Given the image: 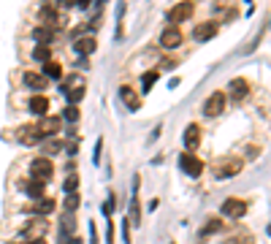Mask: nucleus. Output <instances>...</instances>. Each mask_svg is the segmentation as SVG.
I'll return each mask as SVG.
<instances>
[{
	"label": "nucleus",
	"instance_id": "obj_1",
	"mask_svg": "<svg viewBox=\"0 0 271 244\" xmlns=\"http://www.w3.org/2000/svg\"><path fill=\"white\" fill-rule=\"evenodd\" d=\"M241 168H244V160L236 155H225L212 166V174H215V179H233L236 174H241Z\"/></svg>",
	"mask_w": 271,
	"mask_h": 244
},
{
	"label": "nucleus",
	"instance_id": "obj_2",
	"mask_svg": "<svg viewBox=\"0 0 271 244\" xmlns=\"http://www.w3.org/2000/svg\"><path fill=\"white\" fill-rule=\"evenodd\" d=\"M30 177H33V182L46 184L52 177H54V166H52V160L49 158H36L30 163Z\"/></svg>",
	"mask_w": 271,
	"mask_h": 244
},
{
	"label": "nucleus",
	"instance_id": "obj_3",
	"mask_svg": "<svg viewBox=\"0 0 271 244\" xmlns=\"http://www.w3.org/2000/svg\"><path fill=\"white\" fill-rule=\"evenodd\" d=\"M60 90L68 95V103H71V106H76V103L84 98V79L82 76H68L65 84H60Z\"/></svg>",
	"mask_w": 271,
	"mask_h": 244
},
{
	"label": "nucleus",
	"instance_id": "obj_4",
	"mask_svg": "<svg viewBox=\"0 0 271 244\" xmlns=\"http://www.w3.org/2000/svg\"><path fill=\"white\" fill-rule=\"evenodd\" d=\"M46 228H49V225H46L44 220H27V223L19 228L16 239H19V242H33V239H41V236L46 234Z\"/></svg>",
	"mask_w": 271,
	"mask_h": 244
},
{
	"label": "nucleus",
	"instance_id": "obj_5",
	"mask_svg": "<svg viewBox=\"0 0 271 244\" xmlns=\"http://www.w3.org/2000/svg\"><path fill=\"white\" fill-rule=\"evenodd\" d=\"M38 19H41L44 27H49V30H57V27H62V16L57 14L54 0H44L41 11H38Z\"/></svg>",
	"mask_w": 271,
	"mask_h": 244
},
{
	"label": "nucleus",
	"instance_id": "obj_6",
	"mask_svg": "<svg viewBox=\"0 0 271 244\" xmlns=\"http://www.w3.org/2000/svg\"><path fill=\"white\" fill-rule=\"evenodd\" d=\"M193 11H195V5L190 3V0H182V3H176L174 8H168V14H165V19L171 22V25H179V22H184V19H190L193 16Z\"/></svg>",
	"mask_w": 271,
	"mask_h": 244
},
{
	"label": "nucleus",
	"instance_id": "obj_7",
	"mask_svg": "<svg viewBox=\"0 0 271 244\" xmlns=\"http://www.w3.org/2000/svg\"><path fill=\"white\" fill-rule=\"evenodd\" d=\"M179 168L187 174V177L195 179V177H201V174H204V160H198L193 152H182L179 155Z\"/></svg>",
	"mask_w": 271,
	"mask_h": 244
},
{
	"label": "nucleus",
	"instance_id": "obj_8",
	"mask_svg": "<svg viewBox=\"0 0 271 244\" xmlns=\"http://www.w3.org/2000/svg\"><path fill=\"white\" fill-rule=\"evenodd\" d=\"M225 217H233V220H239V217H244L247 214V201H241V198H228V201H222V209H220Z\"/></svg>",
	"mask_w": 271,
	"mask_h": 244
},
{
	"label": "nucleus",
	"instance_id": "obj_9",
	"mask_svg": "<svg viewBox=\"0 0 271 244\" xmlns=\"http://www.w3.org/2000/svg\"><path fill=\"white\" fill-rule=\"evenodd\" d=\"M222 109H225V92H212L209 101L204 103V114L206 117H217V114H222Z\"/></svg>",
	"mask_w": 271,
	"mask_h": 244
},
{
	"label": "nucleus",
	"instance_id": "obj_10",
	"mask_svg": "<svg viewBox=\"0 0 271 244\" xmlns=\"http://www.w3.org/2000/svg\"><path fill=\"white\" fill-rule=\"evenodd\" d=\"M212 11L220 22H228V16H236V0H215Z\"/></svg>",
	"mask_w": 271,
	"mask_h": 244
},
{
	"label": "nucleus",
	"instance_id": "obj_11",
	"mask_svg": "<svg viewBox=\"0 0 271 244\" xmlns=\"http://www.w3.org/2000/svg\"><path fill=\"white\" fill-rule=\"evenodd\" d=\"M16 138H19V144H25V147H33V144L41 141V133H38L36 125H22V127H16Z\"/></svg>",
	"mask_w": 271,
	"mask_h": 244
},
{
	"label": "nucleus",
	"instance_id": "obj_12",
	"mask_svg": "<svg viewBox=\"0 0 271 244\" xmlns=\"http://www.w3.org/2000/svg\"><path fill=\"white\" fill-rule=\"evenodd\" d=\"M217 30H220V27H217V22H201V25L193 27V38L204 44V41H212V38H215Z\"/></svg>",
	"mask_w": 271,
	"mask_h": 244
},
{
	"label": "nucleus",
	"instance_id": "obj_13",
	"mask_svg": "<svg viewBox=\"0 0 271 244\" xmlns=\"http://www.w3.org/2000/svg\"><path fill=\"white\" fill-rule=\"evenodd\" d=\"M182 44V33H179V27H165L163 33H160V46L163 49H176V46Z\"/></svg>",
	"mask_w": 271,
	"mask_h": 244
},
{
	"label": "nucleus",
	"instance_id": "obj_14",
	"mask_svg": "<svg viewBox=\"0 0 271 244\" xmlns=\"http://www.w3.org/2000/svg\"><path fill=\"white\" fill-rule=\"evenodd\" d=\"M119 98H122V103L130 109V112H138V109H141V95H138L133 87L122 84V87H119Z\"/></svg>",
	"mask_w": 271,
	"mask_h": 244
},
{
	"label": "nucleus",
	"instance_id": "obj_15",
	"mask_svg": "<svg viewBox=\"0 0 271 244\" xmlns=\"http://www.w3.org/2000/svg\"><path fill=\"white\" fill-rule=\"evenodd\" d=\"M60 125H62L60 117H49V114H46V117H41V122H38L36 127L44 138V136H57V133H60Z\"/></svg>",
	"mask_w": 271,
	"mask_h": 244
},
{
	"label": "nucleus",
	"instance_id": "obj_16",
	"mask_svg": "<svg viewBox=\"0 0 271 244\" xmlns=\"http://www.w3.org/2000/svg\"><path fill=\"white\" fill-rule=\"evenodd\" d=\"M228 95L233 98V101H244V98L250 95V84H247L244 79H233L228 84Z\"/></svg>",
	"mask_w": 271,
	"mask_h": 244
},
{
	"label": "nucleus",
	"instance_id": "obj_17",
	"mask_svg": "<svg viewBox=\"0 0 271 244\" xmlns=\"http://www.w3.org/2000/svg\"><path fill=\"white\" fill-rule=\"evenodd\" d=\"M22 81H25V87H30V90H46V87H49V79H46L44 73H33V71H25Z\"/></svg>",
	"mask_w": 271,
	"mask_h": 244
},
{
	"label": "nucleus",
	"instance_id": "obj_18",
	"mask_svg": "<svg viewBox=\"0 0 271 244\" xmlns=\"http://www.w3.org/2000/svg\"><path fill=\"white\" fill-rule=\"evenodd\" d=\"M198 144H201V127L198 125H187L184 127V147H187V152L198 149Z\"/></svg>",
	"mask_w": 271,
	"mask_h": 244
},
{
	"label": "nucleus",
	"instance_id": "obj_19",
	"mask_svg": "<svg viewBox=\"0 0 271 244\" xmlns=\"http://www.w3.org/2000/svg\"><path fill=\"white\" fill-rule=\"evenodd\" d=\"M73 49H76V52H79V55H82V57H90V55H92V52H95V49H98V41H95V38H92V36H84V38H76V41H73Z\"/></svg>",
	"mask_w": 271,
	"mask_h": 244
},
{
	"label": "nucleus",
	"instance_id": "obj_20",
	"mask_svg": "<svg viewBox=\"0 0 271 244\" xmlns=\"http://www.w3.org/2000/svg\"><path fill=\"white\" fill-rule=\"evenodd\" d=\"M255 239H252V234L250 231H244V228H236V231H230V234L222 239V244H252Z\"/></svg>",
	"mask_w": 271,
	"mask_h": 244
},
{
	"label": "nucleus",
	"instance_id": "obj_21",
	"mask_svg": "<svg viewBox=\"0 0 271 244\" xmlns=\"http://www.w3.org/2000/svg\"><path fill=\"white\" fill-rule=\"evenodd\" d=\"M130 223L141 225V209H138V177L133 179V195H130Z\"/></svg>",
	"mask_w": 271,
	"mask_h": 244
},
{
	"label": "nucleus",
	"instance_id": "obj_22",
	"mask_svg": "<svg viewBox=\"0 0 271 244\" xmlns=\"http://www.w3.org/2000/svg\"><path fill=\"white\" fill-rule=\"evenodd\" d=\"M60 234L76 236V214H71V212L62 214V217H60Z\"/></svg>",
	"mask_w": 271,
	"mask_h": 244
},
{
	"label": "nucleus",
	"instance_id": "obj_23",
	"mask_svg": "<svg viewBox=\"0 0 271 244\" xmlns=\"http://www.w3.org/2000/svg\"><path fill=\"white\" fill-rule=\"evenodd\" d=\"M27 109H30L33 114H41V117H46V109H49V101H46L44 95H36V98H30Z\"/></svg>",
	"mask_w": 271,
	"mask_h": 244
},
{
	"label": "nucleus",
	"instance_id": "obj_24",
	"mask_svg": "<svg viewBox=\"0 0 271 244\" xmlns=\"http://www.w3.org/2000/svg\"><path fill=\"white\" fill-rule=\"evenodd\" d=\"M44 76L46 79H62V65L57 60H49V62H44Z\"/></svg>",
	"mask_w": 271,
	"mask_h": 244
},
{
	"label": "nucleus",
	"instance_id": "obj_25",
	"mask_svg": "<svg viewBox=\"0 0 271 244\" xmlns=\"http://www.w3.org/2000/svg\"><path fill=\"white\" fill-rule=\"evenodd\" d=\"M33 38H36L38 44L49 46L52 41H54V30H49V27H38V30H33Z\"/></svg>",
	"mask_w": 271,
	"mask_h": 244
},
{
	"label": "nucleus",
	"instance_id": "obj_26",
	"mask_svg": "<svg viewBox=\"0 0 271 244\" xmlns=\"http://www.w3.org/2000/svg\"><path fill=\"white\" fill-rule=\"evenodd\" d=\"M25 193L30 195L33 201H41V198H44V184H41V182H27V184H25Z\"/></svg>",
	"mask_w": 271,
	"mask_h": 244
},
{
	"label": "nucleus",
	"instance_id": "obj_27",
	"mask_svg": "<svg viewBox=\"0 0 271 244\" xmlns=\"http://www.w3.org/2000/svg\"><path fill=\"white\" fill-rule=\"evenodd\" d=\"M52 212H54V198H41L33 214H52Z\"/></svg>",
	"mask_w": 271,
	"mask_h": 244
},
{
	"label": "nucleus",
	"instance_id": "obj_28",
	"mask_svg": "<svg viewBox=\"0 0 271 244\" xmlns=\"http://www.w3.org/2000/svg\"><path fill=\"white\" fill-rule=\"evenodd\" d=\"M79 203H82V198H79V193H68L65 195V212H76V209H79Z\"/></svg>",
	"mask_w": 271,
	"mask_h": 244
},
{
	"label": "nucleus",
	"instance_id": "obj_29",
	"mask_svg": "<svg viewBox=\"0 0 271 244\" xmlns=\"http://www.w3.org/2000/svg\"><path fill=\"white\" fill-rule=\"evenodd\" d=\"M33 57H36V60H41V62H49L52 60V52H49V46H36V49H33Z\"/></svg>",
	"mask_w": 271,
	"mask_h": 244
},
{
	"label": "nucleus",
	"instance_id": "obj_30",
	"mask_svg": "<svg viewBox=\"0 0 271 244\" xmlns=\"http://www.w3.org/2000/svg\"><path fill=\"white\" fill-rule=\"evenodd\" d=\"M215 231H222V220H209V223L204 225V231H201V236H209V234H215Z\"/></svg>",
	"mask_w": 271,
	"mask_h": 244
},
{
	"label": "nucleus",
	"instance_id": "obj_31",
	"mask_svg": "<svg viewBox=\"0 0 271 244\" xmlns=\"http://www.w3.org/2000/svg\"><path fill=\"white\" fill-rule=\"evenodd\" d=\"M60 149H62V144L54 141V138H49V141L44 144V155H46V158H49V155H57Z\"/></svg>",
	"mask_w": 271,
	"mask_h": 244
},
{
	"label": "nucleus",
	"instance_id": "obj_32",
	"mask_svg": "<svg viewBox=\"0 0 271 244\" xmlns=\"http://www.w3.org/2000/svg\"><path fill=\"white\" fill-rule=\"evenodd\" d=\"M141 81H144V92H147V90H152V84L158 81V71H147Z\"/></svg>",
	"mask_w": 271,
	"mask_h": 244
},
{
	"label": "nucleus",
	"instance_id": "obj_33",
	"mask_svg": "<svg viewBox=\"0 0 271 244\" xmlns=\"http://www.w3.org/2000/svg\"><path fill=\"white\" fill-rule=\"evenodd\" d=\"M62 117H65L68 122H79V117H82V114H79V106H68Z\"/></svg>",
	"mask_w": 271,
	"mask_h": 244
},
{
	"label": "nucleus",
	"instance_id": "obj_34",
	"mask_svg": "<svg viewBox=\"0 0 271 244\" xmlns=\"http://www.w3.org/2000/svg\"><path fill=\"white\" fill-rule=\"evenodd\" d=\"M76 187H79V177L71 174V177L65 179V193H76Z\"/></svg>",
	"mask_w": 271,
	"mask_h": 244
},
{
	"label": "nucleus",
	"instance_id": "obj_35",
	"mask_svg": "<svg viewBox=\"0 0 271 244\" xmlns=\"http://www.w3.org/2000/svg\"><path fill=\"white\" fill-rule=\"evenodd\" d=\"M57 244H82V239H79V236H65V234H60Z\"/></svg>",
	"mask_w": 271,
	"mask_h": 244
},
{
	"label": "nucleus",
	"instance_id": "obj_36",
	"mask_svg": "<svg viewBox=\"0 0 271 244\" xmlns=\"http://www.w3.org/2000/svg\"><path fill=\"white\" fill-rule=\"evenodd\" d=\"M122 242H125V244H130V223H128V220L122 223Z\"/></svg>",
	"mask_w": 271,
	"mask_h": 244
},
{
	"label": "nucleus",
	"instance_id": "obj_37",
	"mask_svg": "<svg viewBox=\"0 0 271 244\" xmlns=\"http://www.w3.org/2000/svg\"><path fill=\"white\" fill-rule=\"evenodd\" d=\"M101 147H103V138H98V144H95V155H92V163H101Z\"/></svg>",
	"mask_w": 271,
	"mask_h": 244
},
{
	"label": "nucleus",
	"instance_id": "obj_38",
	"mask_svg": "<svg viewBox=\"0 0 271 244\" xmlns=\"http://www.w3.org/2000/svg\"><path fill=\"white\" fill-rule=\"evenodd\" d=\"M106 244H114V225L108 220V228H106Z\"/></svg>",
	"mask_w": 271,
	"mask_h": 244
},
{
	"label": "nucleus",
	"instance_id": "obj_39",
	"mask_svg": "<svg viewBox=\"0 0 271 244\" xmlns=\"http://www.w3.org/2000/svg\"><path fill=\"white\" fill-rule=\"evenodd\" d=\"M76 147H79V141H68V144H65V152H68V155H76V152H79Z\"/></svg>",
	"mask_w": 271,
	"mask_h": 244
},
{
	"label": "nucleus",
	"instance_id": "obj_40",
	"mask_svg": "<svg viewBox=\"0 0 271 244\" xmlns=\"http://www.w3.org/2000/svg\"><path fill=\"white\" fill-rule=\"evenodd\" d=\"M244 158H247V160H255V158H258V147H247Z\"/></svg>",
	"mask_w": 271,
	"mask_h": 244
},
{
	"label": "nucleus",
	"instance_id": "obj_41",
	"mask_svg": "<svg viewBox=\"0 0 271 244\" xmlns=\"http://www.w3.org/2000/svg\"><path fill=\"white\" fill-rule=\"evenodd\" d=\"M174 68H176V60H171V57L163 60V71H174Z\"/></svg>",
	"mask_w": 271,
	"mask_h": 244
},
{
	"label": "nucleus",
	"instance_id": "obj_42",
	"mask_svg": "<svg viewBox=\"0 0 271 244\" xmlns=\"http://www.w3.org/2000/svg\"><path fill=\"white\" fill-rule=\"evenodd\" d=\"M90 236H92L90 244H98V228H95V223H90Z\"/></svg>",
	"mask_w": 271,
	"mask_h": 244
},
{
	"label": "nucleus",
	"instance_id": "obj_43",
	"mask_svg": "<svg viewBox=\"0 0 271 244\" xmlns=\"http://www.w3.org/2000/svg\"><path fill=\"white\" fill-rule=\"evenodd\" d=\"M79 68H90V60H87V57H79Z\"/></svg>",
	"mask_w": 271,
	"mask_h": 244
},
{
	"label": "nucleus",
	"instance_id": "obj_44",
	"mask_svg": "<svg viewBox=\"0 0 271 244\" xmlns=\"http://www.w3.org/2000/svg\"><path fill=\"white\" fill-rule=\"evenodd\" d=\"M90 3H92V0H76V5H79V8H87Z\"/></svg>",
	"mask_w": 271,
	"mask_h": 244
},
{
	"label": "nucleus",
	"instance_id": "obj_45",
	"mask_svg": "<svg viewBox=\"0 0 271 244\" xmlns=\"http://www.w3.org/2000/svg\"><path fill=\"white\" fill-rule=\"evenodd\" d=\"M60 5H76V0H57Z\"/></svg>",
	"mask_w": 271,
	"mask_h": 244
},
{
	"label": "nucleus",
	"instance_id": "obj_46",
	"mask_svg": "<svg viewBox=\"0 0 271 244\" xmlns=\"http://www.w3.org/2000/svg\"><path fill=\"white\" fill-rule=\"evenodd\" d=\"M25 244H44V239H33V242H25Z\"/></svg>",
	"mask_w": 271,
	"mask_h": 244
},
{
	"label": "nucleus",
	"instance_id": "obj_47",
	"mask_svg": "<svg viewBox=\"0 0 271 244\" xmlns=\"http://www.w3.org/2000/svg\"><path fill=\"white\" fill-rule=\"evenodd\" d=\"M269 234H271V225H269Z\"/></svg>",
	"mask_w": 271,
	"mask_h": 244
}]
</instances>
